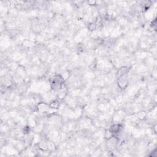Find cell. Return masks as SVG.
<instances>
[{
    "label": "cell",
    "mask_w": 157,
    "mask_h": 157,
    "mask_svg": "<svg viewBox=\"0 0 157 157\" xmlns=\"http://www.w3.org/2000/svg\"><path fill=\"white\" fill-rule=\"evenodd\" d=\"M50 88L54 92H58L66 85V80L61 74L56 73L52 75L48 78Z\"/></svg>",
    "instance_id": "obj_1"
},
{
    "label": "cell",
    "mask_w": 157,
    "mask_h": 157,
    "mask_svg": "<svg viewBox=\"0 0 157 157\" xmlns=\"http://www.w3.org/2000/svg\"><path fill=\"white\" fill-rule=\"evenodd\" d=\"M120 142V138L118 136L112 135L105 139V147L108 151H113L118 146Z\"/></svg>",
    "instance_id": "obj_2"
},
{
    "label": "cell",
    "mask_w": 157,
    "mask_h": 157,
    "mask_svg": "<svg viewBox=\"0 0 157 157\" xmlns=\"http://www.w3.org/2000/svg\"><path fill=\"white\" fill-rule=\"evenodd\" d=\"M123 129L124 126L123 123L120 122H113L109 126L108 130L112 135L119 136L121 132H123Z\"/></svg>",
    "instance_id": "obj_3"
},
{
    "label": "cell",
    "mask_w": 157,
    "mask_h": 157,
    "mask_svg": "<svg viewBox=\"0 0 157 157\" xmlns=\"http://www.w3.org/2000/svg\"><path fill=\"white\" fill-rule=\"evenodd\" d=\"M116 83L117 85V87L123 91L125 90L126 88H128L129 84V78L128 75H124L123 77H121L118 78L116 79Z\"/></svg>",
    "instance_id": "obj_4"
},
{
    "label": "cell",
    "mask_w": 157,
    "mask_h": 157,
    "mask_svg": "<svg viewBox=\"0 0 157 157\" xmlns=\"http://www.w3.org/2000/svg\"><path fill=\"white\" fill-rule=\"evenodd\" d=\"M131 69H132V66L123 65L119 67L115 74L116 79L124 75H128L130 72V71H131Z\"/></svg>",
    "instance_id": "obj_5"
},
{
    "label": "cell",
    "mask_w": 157,
    "mask_h": 157,
    "mask_svg": "<svg viewBox=\"0 0 157 157\" xmlns=\"http://www.w3.org/2000/svg\"><path fill=\"white\" fill-rule=\"evenodd\" d=\"M35 107L36 109V112L40 113H47L49 111V110H51L49 107L48 102H39L38 103H37Z\"/></svg>",
    "instance_id": "obj_6"
},
{
    "label": "cell",
    "mask_w": 157,
    "mask_h": 157,
    "mask_svg": "<svg viewBox=\"0 0 157 157\" xmlns=\"http://www.w3.org/2000/svg\"><path fill=\"white\" fill-rule=\"evenodd\" d=\"M140 3V4L139 6L142 13H145L148 12L153 5V2L151 1H141Z\"/></svg>",
    "instance_id": "obj_7"
},
{
    "label": "cell",
    "mask_w": 157,
    "mask_h": 157,
    "mask_svg": "<svg viewBox=\"0 0 157 157\" xmlns=\"http://www.w3.org/2000/svg\"><path fill=\"white\" fill-rule=\"evenodd\" d=\"M38 148L43 152L49 151V149L48 147V144L47 142V139H40V140L37 143Z\"/></svg>",
    "instance_id": "obj_8"
},
{
    "label": "cell",
    "mask_w": 157,
    "mask_h": 157,
    "mask_svg": "<svg viewBox=\"0 0 157 157\" xmlns=\"http://www.w3.org/2000/svg\"><path fill=\"white\" fill-rule=\"evenodd\" d=\"M49 107L51 110H58L60 107V101L58 99L51 100L49 102Z\"/></svg>",
    "instance_id": "obj_9"
},
{
    "label": "cell",
    "mask_w": 157,
    "mask_h": 157,
    "mask_svg": "<svg viewBox=\"0 0 157 157\" xmlns=\"http://www.w3.org/2000/svg\"><path fill=\"white\" fill-rule=\"evenodd\" d=\"M86 29L89 32H94L98 29V26L97 25L94 23V21H90L87 23L86 25Z\"/></svg>",
    "instance_id": "obj_10"
},
{
    "label": "cell",
    "mask_w": 157,
    "mask_h": 157,
    "mask_svg": "<svg viewBox=\"0 0 157 157\" xmlns=\"http://www.w3.org/2000/svg\"><path fill=\"white\" fill-rule=\"evenodd\" d=\"M136 117L139 120L144 121L147 118V113L145 110H140L136 113Z\"/></svg>",
    "instance_id": "obj_11"
},
{
    "label": "cell",
    "mask_w": 157,
    "mask_h": 157,
    "mask_svg": "<svg viewBox=\"0 0 157 157\" xmlns=\"http://www.w3.org/2000/svg\"><path fill=\"white\" fill-rule=\"evenodd\" d=\"M87 5L90 7H95L96 6V1H86Z\"/></svg>",
    "instance_id": "obj_12"
}]
</instances>
